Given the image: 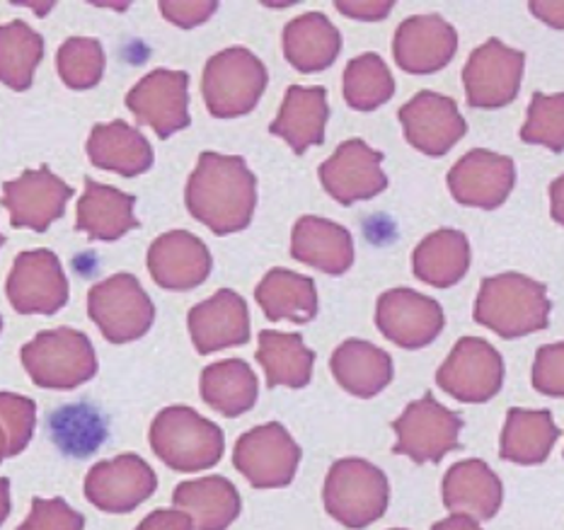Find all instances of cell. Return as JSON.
I'll return each mask as SVG.
<instances>
[{"label":"cell","instance_id":"cell-18","mask_svg":"<svg viewBox=\"0 0 564 530\" xmlns=\"http://www.w3.org/2000/svg\"><path fill=\"white\" fill-rule=\"evenodd\" d=\"M73 187L56 177L46 165L22 172L18 180L3 184V206L10 212L12 228L44 232L64 216Z\"/></svg>","mask_w":564,"mask_h":530},{"label":"cell","instance_id":"cell-11","mask_svg":"<svg viewBox=\"0 0 564 530\" xmlns=\"http://www.w3.org/2000/svg\"><path fill=\"white\" fill-rule=\"evenodd\" d=\"M505 383V361L492 344L480 337H463L438 368L436 386L458 402L492 400Z\"/></svg>","mask_w":564,"mask_h":530},{"label":"cell","instance_id":"cell-39","mask_svg":"<svg viewBox=\"0 0 564 530\" xmlns=\"http://www.w3.org/2000/svg\"><path fill=\"white\" fill-rule=\"evenodd\" d=\"M562 115H564V95H543L535 93L531 107H529V119L521 129V139L525 143H538L545 145L550 151L562 153L564 148V127H562Z\"/></svg>","mask_w":564,"mask_h":530},{"label":"cell","instance_id":"cell-28","mask_svg":"<svg viewBox=\"0 0 564 530\" xmlns=\"http://www.w3.org/2000/svg\"><path fill=\"white\" fill-rule=\"evenodd\" d=\"M329 368L337 383L345 388L349 396L361 400L376 398L383 392L392 380V359L371 342L347 339L335 349Z\"/></svg>","mask_w":564,"mask_h":530},{"label":"cell","instance_id":"cell-17","mask_svg":"<svg viewBox=\"0 0 564 530\" xmlns=\"http://www.w3.org/2000/svg\"><path fill=\"white\" fill-rule=\"evenodd\" d=\"M517 182V167L509 155L475 148L465 153L448 172V190L463 206L492 212L509 199Z\"/></svg>","mask_w":564,"mask_h":530},{"label":"cell","instance_id":"cell-47","mask_svg":"<svg viewBox=\"0 0 564 530\" xmlns=\"http://www.w3.org/2000/svg\"><path fill=\"white\" fill-rule=\"evenodd\" d=\"M10 513V479L0 477V526L6 523Z\"/></svg>","mask_w":564,"mask_h":530},{"label":"cell","instance_id":"cell-20","mask_svg":"<svg viewBox=\"0 0 564 530\" xmlns=\"http://www.w3.org/2000/svg\"><path fill=\"white\" fill-rule=\"evenodd\" d=\"M458 52V32L441 15H414L404 20L395 40L392 56L395 64L416 76L436 73L451 64Z\"/></svg>","mask_w":564,"mask_h":530},{"label":"cell","instance_id":"cell-30","mask_svg":"<svg viewBox=\"0 0 564 530\" xmlns=\"http://www.w3.org/2000/svg\"><path fill=\"white\" fill-rule=\"evenodd\" d=\"M88 155L93 165L124 177L143 175L153 165V148L149 139L127 121L97 125L88 139Z\"/></svg>","mask_w":564,"mask_h":530},{"label":"cell","instance_id":"cell-50","mask_svg":"<svg viewBox=\"0 0 564 530\" xmlns=\"http://www.w3.org/2000/svg\"><path fill=\"white\" fill-rule=\"evenodd\" d=\"M0 329H3V320H0Z\"/></svg>","mask_w":564,"mask_h":530},{"label":"cell","instance_id":"cell-4","mask_svg":"<svg viewBox=\"0 0 564 530\" xmlns=\"http://www.w3.org/2000/svg\"><path fill=\"white\" fill-rule=\"evenodd\" d=\"M325 509L341 526L361 530L383 519L390 501L386 473L364 458H345L329 467Z\"/></svg>","mask_w":564,"mask_h":530},{"label":"cell","instance_id":"cell-19","mask_svg":"<svg viewBox=\"0 0 564 530\" xmlns=\"http://www.w3.org/2000/svg\"><path fill=\"white\" fill-rule=\"evenodd\" d=\"M400 121L410 145L434 158L446 155L468 131L456 100L432 90L416 93L410 102H404Z\"/></svg>","mask_w":564,"mask_h":530},{"label":"cell","instance_id":"cell-2","mask_svg":"<svg viewBox=\"0 0 564 530\" xmlns=\"http://www.w3.org/2000/svg\"><path fill=\"white\" fill-rule=\"evenodd\" d=\"M550 311L553 303L547 299L545 283L509 271L482 281L475 303V320L499 337L519 339L545 329Z\"/></svg>","mask_w":564,"mask_h":530},{"label":"cell","instance_id":"cell-36","mask_svg":"<svg viewBox=\"0 0 564 530\" xmlns=\"http://www.w3.org/2000/svg\"><path fill=\"white\" fill-rule=\"evenodd\" d=\"M44 56V40L28 22L0 24V83L10 90H28Z\"/></svg>","mask_w":564,"mask_h":530},{"label":"cell","instance_id":"cell-8","mask_svg":"<svg viewBox=\"0 0 564 530\" xmlns=\"http://www.w3.org/2000/svg\"><path fill=\"white\" fill-rule=\"evenodd\" d=\"M301 446L279 422H269L242 434L232 451V465L257 489L286 487L296 477Z\"/></svg>","mask_w":564,"mask_h":530},{"label":"cell","instance_id":"cell-49","mask_svg":"<svg viewBox=\"0 0 564 530\" xmlns=\"http://www.w3.org/2000/svg\"><path fill=\"white\" fill-rule=\"evenodd\" d=\"M3 242H6V238H3V236H0V248H3Z\"/></svg>","mask_w":564,"mask_h":530},{"label":"cell","instance_id":"cell-6","mask_svg":"<svg viewBox=\"0 0 564 530\" xmlns=\"http://www.w3.org/2000/svg\"><path fill=\"white\" fill-rule=\"evenodd\" d=\"M267 68L250 48L230 46L206 61L202 93L208 112L218 119L250 115L267 88Z\"/></svg>","mask_w":564,"mask_h":530},{"label":"cell","instance_id":"cell-7","mask_svg":"<svg viewBox=\"0 0 564 530\" xmlns=\"http://www.w3.org/2000/svg\"><path fill=\"white\" fill-rule=\"evenodd\" d=\"M88 313L107 342L127 344L151 329L155 305L137 277L115 274L90 289Z\"/></svg>","mask_w":564,"mask_h":530},{"label":"cell","instance_id":"cell-32","mask_svg":"<svg viewBox=\"0 0 564 530\" xmlns=\"http://www.w3.org/2000/svg\"><path fill=\"white\" fill-rule=\"evenodd\" d=\"M254 299L260 303L267 320H289V323H311L317 315V289L311 277L296 274L291 269H272L254 289Z\"/></svg>","mask_w":564,"mask_h":530},{"label":"cell","instance_id":"cell-40","mask_svg":"<svg viewBox=\"0 0 564 530\" xmlns=\"http://www.w3.org/2000/svg\"><path fill=\"white\" fill-rule=\"evenodd\" d=\"M36 424V404L28 398L0 392V429L6 436V455H18L34 434Z\"/></svg>","mask_w":564,"mask_h":530},{"label":"cell","instance_id":"cell-35","mask_svg":"<svg viewBox=\"0 0 564 530\" xmlns=\"http://www.w3.org/2000/svg\"><path fill=\"white\" fill-rule=\"evenodd\" d=\"M260 386L252 368L240 359H226L204 368L202 374V398L224 417H240L250 412Z\"/></svg>","mask_w":564,"mask_h":530},{"label":"cell","instance_id":"cell-21","mask_svg":"<svg viewBox=\"0 0 564 530\" xmlns=\"http://www.w3.org/2000/svg\"><path fill=\"white\" fill-rule=\"evenodd\" d=\"M149 271L158 286L167 291H189L202 286L212 274V252L187 230H170L153 240Z\"/></svg>","mask_w":564,"mask_h":530},{"label":"cell","instance_id":"cell-42","mask_svg":"<svg viewBox=\"0 0 564 530\" xmlns=\"http://www.w3.org/2000/svg\"><path fill=\"white\" fill-rule=\"evenodd\" d=\"M562 364H564L562 342L547 344V347L538 349L535 364H533V388L547 398H562L564 396Z\"/></svg>","mask_w":564,"mask_h":530},{"label":"cell","instance_id":"cell-25","mask_svg":"<svg viewBox=\"0 0 564 530\" xmlns=\"http://www.w3.org/2000/svg\"><path fill=\"white\" fill-rule=\"evenodd\" d=\"M133 204L137 199L131 194L85 177V194L76 212V230L85 232L90 240L115 242L129 230L139 228Z\"/></svg>","mask_w":564,"mask_h":530},{"label":"cell","instance_id":"cell-45","mask_svg":"<svg viewBox=\"0 0 564 530\" xmlns=\"http://www.w3.org/2000/svg\"><path fill=\"white\" fill-rule=\"evenodd\" d=\"M137 530H194L192 521L182 511L158 509L139 523Z\"/></svg>","mask_w":564,"mask_h":530},{"label":"cell","instance_id":"cell-3","mask_svg":"<svg viewBox=\"0 0 564 530\" xmlns=\"http://www.w3.org/2000/svg\"><path fill=\"white\" fill-rule=\"evenodd\" d=\"M151 448L177 473H199L214 467L226 451V439L214 422L192 407H167L151 424Z\"/></svg>","mask_w":564,"mask_h":530},{"label":"cell","instance_id":"cell-10","mask_svg":"<svg viewBox=\"0 0 564 530\" xmlns=\"http://www.w3.org/2000/svg\"><path fill=\"white\" fill-rule=\"evenodd\" d=\"M523 66L525 54L519 48L487 40L475 48L463 68L465 100L477 109H497L517 100Z\"/></svg>","mask_w":564,"mask_h":530},{"label":"cell","instance_id":"cell-37","mask_svg":"<svg viewBox=\"0 0 564 530\" xmlns=\"http://www.w3.org/2000/svg\"><path fill=\"white\" fill-rule=\"evenodd\" d=\"M395 95V80L378 54L351 58L345 71V100L359 112H373Z\"/></svg>","mask_w":564,"mask_h":530},{"label":"cell","instance_id":"cell-51","mask_svg":"<svg viewBox=\"0 0 564 530\" xmlns=\"http://www.w3.org/2000/svg\"><path fill=\"white\" fill-rule=\"evenodd\" d=\"M395 530H404V528H395Z\"/></svg>","mask_w":564,"mask_h":530},{"label":"cell","instance_id":"cell-12","mask_svg":"<svg viewBox=\"0 0 564 530\" xmlns=\"http://www.w3.org/2000/svg\"><path fill=\"white\" fill-rule=\"evenodd\" d=\"M6 291L20 315H54L68 303V279L52 250L20 252Z\"/></svg>","mask_w":564,"mask_h":530},{"label":"cell","instance_id":"cell-38","mask_svg":"<svg viewBox=\"0 0 564 530\" xmlns=\"http://www.w3.org/2000/svg\"><path fill=\"white\" fill-rule=\"evenodd\" d=\"M58 76L70 90H90L102 80L105 52L90 36H70L56 54Z\"/></svg>","mask_w":564,"mask_h":530},{"label":"cell","instance_id":"cell-1","mask_svg":"<svg viewBox=\"0 0 564 530\" xmlns=\"http://www.w3.org/2000/svg\"><path fill=\"white\" fill-rule=\"evenodd\" d=\"M185 202L189 214L216 236L245 230L257 206L254 172L238 155L202 153L187 182Z\"/></svg>","mask_w":564,"mask_h":530},{"label":"cell","instance_id":"cell-15","mask_svg":"<svg viewBox=\"0 0 564 530\" xmlns=\"http://www.w3.org/2000/svg\"><path fill=\"white\" fill-rule=\"evenodd\" d=\"M189 76L185 71L158 68L133 85L127 95L131 115L149 125L161 139L189 127Z\"/></svg>","mask_w":564,"mask_h":530},{"label":"cell","instance_id":"cell-26","mask_svg":"<svg viewBox=\"0 0 564 530\" xmlns=\"http://www.w3.org/2000/svg\"><path fill=\"white\" fill-rule=\"evenodd\" d=\"M173 501L177 511L192 521L194 530H226L242 509L236 485L216 475L177 485Z\"/></svg>","mask_w":564,"mask_h":530},{"label":"cell","instance_id":"cell-14","mask_svg":"<svg viewBox=\"0 0 564 530\" xmlns=\"http://www.w3.org/2000/svg\"><path fill=\"white\" fill-rule=\"evenodd\" d=\"M376 325L380 335L398 347L422 349L444 329V311L429 295L412 289H390L378 299Z\"/></svg>","mask_w":564,"mask_h":530},{"label":"cell","instance_id":"cell-31","mask_svg":"<svg viewBox=\"0 0 564 530\" xmlns=\"http://www.w3.org/2000/svg\"><path fill=\"white\" fill-rule=\"evenodd\" d=\"M341 52V34L323 12H305L284 30V56L301 73L329 68Z\"/></svg>","mask_w":564,"mask_h":530},{"label":"cell","instance_id":"cell-44","mask_svg":"<svg viewBox=\"0 0 564 530\" xmlns=\"http://www.w3.org/2000/svg\"><path fill=\"white\" fill-rule=\"evenodd\" d=\"M335 8L347 18H357V20H383L388 12L395 8L392 0H366V3H347V0H339Z\"/></svg>","mask_w":564,"mask_h":530},{"label":"cell","instance_id":"cell-34","mask_svg":"<svg viewBox=\"0 0 564 530\" xmlns=\"http://www.w3.org/2000/svg\"><path fill=\"white\" fill-rule=\"evenodd\" d=\"M257 361L264 368L269 388H305L313 378L315 354L305 347L301 335L262 329L260 347H257Z\"/></svg>","mask_w":564,"mask_h":530},{"label":"cell","instance_id":"cell-29","mask_svg":"<svg viewBox=\"0 0 564 530\" xmlns=\"http://www.w3.org/2000/svg\"><path fill=\"white\" fill-rule=\"evenodd\" d=\"M470 242L465 232L441 228L416 245L412 252L414 277L436 289H448L458 283L470 269Z\"/></svg>","mask_w":564,"mask_h":530},{"label":"cell","instance_id":"cell-5","mask_svg":"<svg viewBox=\"0 0 564 530\" xmlns=\"http://www.w3.org/2000/svg\"><path fill=\"white\" fill-rule=\"evenodd\" d=\"M22 366L34 386L73 390L97 374V356L90 339L78 329L58 327L40 332L22 347Z\"/></svg>","mask_w":564,"mask_h":530},{"label":"cell","instance_id":"cell-46","mask_svg":"<svg viewBox=\"0 0 564 530\" xmlns=\"http://www.w3.org/2000/svg\"><path fill=\"white\" fill-rule=\"evenodd\" d=\"M432 530H482V528L477 526V521L470 519V516H465V513H451L448 519L434 523Z\"/></svg>","mask_w":564,"mask_h":530},{"label":"cell","instance_id":"cell-13","mask_svg":"<svg viewBox=\"0 0 564 530\" xmlns=\"http://www.w3.org/2000/svg\"><path fill=\"white\" fill-rule=\"evenodd\" d=\"M158 477L153 467L133 453L97 463L85 477V497L100 511L129 513L153 497Z\"/></svg>","mask_w":564,"mask_h":530},{"label":"cell","instance_id":"cell-43","mask_svg":"<svg viewBox=\"0 0 564 530\" xmlns=\"http://www.w3.org/2000/svg\"><path fill=\"white\" fill-rule=\"evenodd\" d=\"M158 8H161L165 20L177 24L182 30H192L196 24H202L212 18L218 3L216 0H194V3H173V0H165V3H161Z\"/></svg>","mask_w":564,"mask_h":530},{"label":"cell","instance_id":"cell-23","mask_svg":"<svg viewBox=\"0 0 564 530\" xmlns=\"http://www.w3.org/2000/svg\"><path fill=\"white\" fill-rule=\"evenodd\" d=\"M291 255L323 274L339 277L354 264L351 232L327 218L303 216L291 232Z\"/></svg>","mask_w":564,"mask_h":530},{"label":"cell","instance_id":"cell-41","mask_svg":"<svg viewBox=\"0 0 564 530\" xmlns=\"http://www.w3.org/2000/svg\"><path fill=\"white\" fill-rule=\"evenodd\" d=\"M83 513L73 511L64 499H40L32 501V511L18 530H83Z\"/></svg>","mask_w":564,"mask_h":530},{"label":"cell","instance_id":"cell-33","mask_svg":"<svg viewBox=\"0 0 564 530\" xmlns=\"http://www.w3.org/2000/svg\"><path fill=\"white\" fill-rule=\"evenodd\" d=\"M560 439V429L547 410L513 407L501 431V458L519 465L545 463Z\"/></svg>","mask_w":564,"mask_h":530},{"label":"cell","instance_id":"cell-24","mask_svg":"<svg viewBox=\"0 0 564 530\" xmlns=\"http://www.w3.org/2000/svg\"><path fill=\"white\" fill-rule=\"evenodd\" d=\"M505 497L497 473L485 461H460L444 477V504L451 513H465L475 521H492Z\"/></svg>","mask_w":564,"mask_h":530},{"label":"cell","instance_id":"cell-16","mask_svg":"<svg viewBox=\"0 0 564 530\" xmlns=\"http://www.w3.org/2000/svg\"><path fill=\"white\" fill-rule=\"evenodd\" d=\"M383 153L373 151L361 139H349L337 145V151L321 165V182L325 192L339 204H357L373 199L388 187Z\"/></svg>","mask_w":564,"mask_h":530},{"label":"cell","instance_id":"cell-48","mask_svg":"<svg viewBox=\"0 0 564 530\" xmlns=\"http://www.w3.org/2000/svg\"><path fill=\"white\" fill-rule=\"evenodd\" d=\"M6 458V436H3V429H0V461Z\"/></svg>","mask_w":564,"mask_h":530},{"label":"cell","instance_id":"cell-22","mask_svg":"<svg viewBox=\"0 0 564 530\" xmlns=\"http://www.w3.org/2000/svg\"><path fill=\"white\" fill-rule=\"evenodd\" d=\"M189 335L199 354L240 347L250 339V313L236 291L220 289L189 311Z\"/></svg>","mask_w":564,"mask_h":530},{"label":"cell","instance_id":"cell-27","mask_svg":"<svg viewBox=\"0 0 564 530\" xmlns=\"http://www.w3.org/2000/svg\"><path fill=\"white\" fill-rule=\"evenodd\" d=\"M329 119L327 93L325 88H301L291 85L279 117L269 127L274 136L284 139L293 153L303 155L311 145H321L325 141V125Z\"/></svg>","mask_w":564,"mask_h":530},{"label":"cell","instance_id":"cell-9","mask_svg":"<svg viewBox=\"0 0 564 530\" xmlns=\"http://www.w3.org/2000/svg\"><path fill=\"white\" fill-rule=\"evenodd\" d=\"M398 434L395 453L408 455L414 463H438L446 453L458 448L463 419L446 410L444 404L426 392L422 400L410 402L392 422Z\"/></svg>","mask_w":564,"mask_h":530}]
</instances>
